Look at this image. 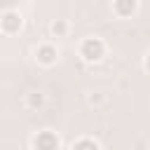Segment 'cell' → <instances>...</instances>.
I'll list each match as a JSON object with an SVG mask.
<instances>
[{"mask_svg": "<svg viewBox=\"0 0 150 150\" xmlns=\"http://www.w3.org/2000/svg\"><path fill=\"white\" fill-rule=\"evenodd\" d=\"M105 52H108V45L103 42V38H96V35L84 38L80 42V47H77V54H80V59L84 63H98V61H103Z\"/></svg>", "mask_w": 150, "mask_h": 150, "instance_id": "1", "label": "cell"}, {"mask_svg": "<svg viewBox=\"0 0 150 150\" xmlns=\"http://www.w3.org/2000/svg\"><path fill=\"white\" fill-rule=\"evenodd\" d=\"M33 150H61V136L52 129H40L30 138Z\"/></svg>", "mask_w": 150, "mask_h": 150, "instance_id": "2", "label": "cell"}, {"mask_svg": "<svg viewBox=\"0 0 150 150\" xmlns=\"http://www.w3.org/2000/svg\"><path fill=\"white\" fill-rule=\"evenodd\" d=\"M23 28V14L19 9H5L0 14V33L2 35H16Z\"/></svg>", "mask_w": 150, "mask_h": 150, "instance_id": "3", "label": "cell"}, {"mask_svg": "<svg viewBox=\"0 0 150 150\" xmlns=\"http://www.w3.org/2000/svg\"><path fill=\"white\" fill-rule=\"evenodd\" d=\"M33 56H35L38 66L52 68V66H56V61H59V49H56V45H52V42H40V45L35 47Z\"/></svg>", "mask_w": 150, "mask_h": 150, "instance_id": "4", "label": "cell"}, {"mask_svg": "<svg viewBox=\"0 0 150 150\" xmlns=\"http://www.w3.org/2000/svg\"><path fill=\"white\" fill-rule=\"evenodd\" d=\"M138 12V0H112V14L117 19H131Z\"/></svg>", "mask_w": 150, "mask_h": 150, "instance_id": "5", "label": "cell"}, {"mask_svg": "<svg viewBox=\"0 0 150 150\" xmlns=\"http://www.w3.org/2000/svg\"><path fill=\"white\" fill-rule=\"evenodd\" d=\"M49 33H52V38H66L70 33V23L66 19H54L49 23Z\"/></svg>", "mask_w": 150, "mask_h": 150, "instance_id": "6", "label": "cell"}, {"mask_svg": "<svg viewBox=\"0 0 150 150\" xmlns=\"http://www.w3.org/2000/svg\"><path fill=\"white\" fill-rule=\"evenodd\" d=\"M70 150H101V143L96 138H91V136H82V138L73 141Z\"/></svg>", "mask_w": 150, "mask_h": 150, "instance_id": "7", "label": "cell"}, {"mask_svg": "<svg viewBox=\"0 0 150 150\" xmlns=\"http://www.w3.org/2000/svg\"><path fill=\"white\" fill-rule=\"evenodd\" d=\"M45 103H47V96H45L42 91H30V94H26V105H28L30 110L45 108Z\"/></svg>", "mask_w": 150, "mask_h": 150, "instance_id": "8", "label": "cell"}, {"mask_svg": "<svg viewBox=\"0 0 150 150\" xmlns=\"http://www.w3.org/2000/svg\"><path fill=\"white\" fill-rule=\"evenodd\" d=\"M143 68H145V73H150V52L143 56Z\"/></svg>", "mask_w": 150, "mask_h": 150, "instance_id": "9", "label": "cell"}]
</instances>
